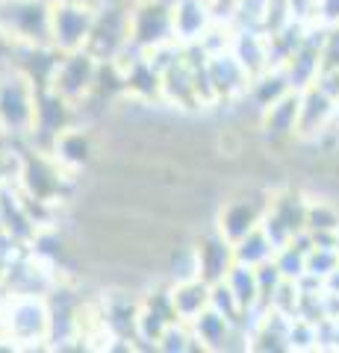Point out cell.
Masks as SVG:
<instances>
[{
	"mask_svg": "<svg viewBox=\"0 0 339 353\" xmlns=\"http://www.w3.org/2000/svg\"><path fill=\"white\" fill-rule=\"evenodd\" d=\"M331 130L339 132V101H336V109H333V121H331Z\"/></svg>",
	"mask_w": 339,
	"mask_h": 353,
	"instance_id": "obj_21",
	"label": "cell"
},
{
	"mask_svg": "<svg viewBox=\"0 0 339 353\" xmlns=\"http://www.w3.org/2000/svg\"><path fill=\"white\" fill-rule=\"evenodd\" d=\"M97 9L77 0H53L50 3V48L59 53L86 50L95 27Z\"/></svg>",
	"mask_w": 339,
	"mask_h": 353,
	"instance_id": "obj_6",
	"label": "cell"
},
{
	"mask_svg": "<svg viewBox=\"0 0 339 353\" xmlns=\"http://www.w3.org/2000/svg\"><path fill=\"white\" fill-rule=\"evenodd\" d=\"M0 30L12 44H50V0H0Z\"/></svg>",
	"mask_w": 339,
	"mask_h": 353,
	"instance_id": "obj_1",
	"label": "cell"
},
{
	"mask_svg": "<svg viewBox=\"0 0 339 353\" xmlns=\"http://www.w3.org/2000/svg\"><path fill=\"white\" fill-rule=\"evenodd\" d=\"M101 65L89 50H71V53H59L53 74L48 80V88H53L59 97H65L74 106H86L89 97L97 88V77H101Z\"/></svg>",
	"mask_w": 339,
	"mask_h": 353,
	"instance_id": "obj_2",
	"label": "cell"
},
{
	"mask_svg": "<svg viewBox=\"0 0 339 353\" xmlns=\"http://www.w3.org/2000/svg\"><path fill=\"white\" fill-rule=\"evenodd\" d=\"M50 303L45 294H15L6 312V336L21 347H48L50 341Z\"/></svg>",
	"mask_w": 339,
	"mask_h": 353,
	"instance_id": "obj_3",
	"label": "cell"
},
{
	"mask_svg": "<svg viewBox=\"0 0 339 353\" xmlns=\"http://www.w3.org/2000/svg\"><path fill=\"white\" fill-rule=\"evenodd\" d=\"M213 27L215 15L210 0H171V30L177 44H183V48L204 44Z\"/></svg>",
	"mask_w": 339,
	"mask_h": 353,
	"instance_id": "obj_9",
	"label": "cell"
},
{
	"mask_svg": "<svg viewBox=\"0 0 339 353\" xmlns=\"http://www.w3.org/2000/svg\"><path fill=\"white\" fill-rule=\"evenodd\" d=\"M189 330H192V339L198 345V350H227L231 347V339L245 327H236L233 321H227L222 312H215L210 306L189 324Z\"/></svg>",
	"mask_w": 339,
	"mask_h": 353,
	"instance_id": "obj_14",
	"label": "cell"
},
{
	"mask_svg": "<svg viewBox=\"0 0 339 353\" xmlns=\"http://www.w3.org/2000/svg\"><path fill=\"white\" fill-rule=\"evenodd\" d=\"M307 230L310 233H336L339 206L333 201H310L307 203Z\"/></svg>",
	"mask_w": 339,
	"mask_h": 353,
	"instance_id": "obj_17",
	"label": "cell"
},
{
	"mask_svg": "<svg viewBox=\"0 0 339 353\" xmlns=\"http://www.w3.org/2000/svg\"><path fill=\"white\" fill-rule=\"evenodd\" d=\"M157 350H166V353H183V350H198V345H195V339H192V330L189 324H183V321H174L166 333H162V339L157 341Z\"/></svg>",
	"mask_w": 339,
	"mask_h": 353,
	"instance_id": "obj_19",
	"label": "cell"
},
{
	"mask_svg": "<svg viewBox=\"0 0 339 353\" xmlns=\"http://www.w3.org/2000/svg\"><path fill=\"white\" fill-rule=\"evenodd\" d=\"M260 130L271 141H292L298 139V118H301V92H287L275 103L260 109Z\"/></svg>",
	"mask_w": 339,
	"mask_h": 353,
	"instance_id": "obj_10",
	"label": "cell"
},
{
	"mask_svg": "<svg viewBox=\"0 0 339 353\" xmlns=\"http://www.w3.org/2000/svg\"><path fill=\"white\" fill-rule=\"evenodd\" d=\"M322 68H336L339 71V24L325 27V36H322Z\"/></svg>",
	"mask_w": 339,
	"mask_h": 353,
	"instance_id": "obj_20",
	"label": "cell"
},
{
	"mask_svg": "<svg viewBox=\"0 0 339 353\" xmlns=\"http://www.w3.org/2000/svg\"><path fill=\"white\" fill-rule=\"evenodd\" d=\"M48 153L62 171L77 176L92 159V139H89V132H86L83 127L74 124L68 130H62L59 136H53V141L48 145Z\"/></svg>",
	"mask_w": 339,
	"mask_h": 353,
	"instance_id": "obj_12",
	"label": "cell"
},
{
	"mask_svg": "<svg viewBox=\"0 0 339 353\" xmlns=\"http://www.w3.org/2000/svg\"><path fill=\"white\" fill-rule=\"evenodd\" d=\"M336 250H339V230H336Z\"/></svg>",
	"mask_w": 339,
	"mask_h": 353,
	"instance_id": "obj_22",
	"label": "cell"
},
{
	"mask_svg": "<svg viewBox=\"0 0 339 353\" xmlns=\"http://www.w3.org/2000/svg\"><path fill=\"white\" fill-rule=\"evenodd\" d=\"M275 253H278V248L271 245V239L266 236V230L257 227V230H251L248 236H242L233 245V262L248 265V268H260V265H266V262L275 259Z\"/></svg>",
	"mask_w": 339,
	"mask_h": 353,
	"instance_id": "obj_16",
	"label": "cell"
},
{
	"mask_svg": "<svg viewBox=\"0 0 339 353\" xmlns=\"http://www.w3.org/2000/svg\"><path fill=\"white\" fill-rule=\"evenodd\" d=\"M168 303L177 321L192 324L204 309H210V283L201 277L168 283Z\"/></svg>",
	"mask_w": 339,
	"mask_h": 353,
	"instance_id": "obj_13",
	"label": "cell"
},
{
	"mask_svg": "<svg viewBox=\"0 0 339 353\" xmlns=\"http://www.w3.org/2000/svg\"><path fill=\"white\" fill-rule=\"evenodd\" d=\"M195 250H198V262H201V277L210 285L224 280L227 271L233 268V245L218 233V230H213L210 236H204L198 245H195Z\"/></svg>",
	"mask_w": 339,
	"mask_h": 353,
	"instance_id": "obj_15",
	"label": "cell"
},
{
	"mask_svg": "<svg viewBox=\"0 0 339 353\" xmlns=\"http://www.w3.org/2000/svg\"><path fill=\"white\" fill-rule=\"evenodd\" d=\"M39 88L41 85L24 71L9 74L0 83V121L12 136H32Z\"/></svg>",
	"mask_w": 339,
	"mask_h": 353,
	"instance_id": "obj_5",
	"label": "cell"
},
{
	"mask_svg": "<svg viewBox=\"0 0 339 353\" xmlns=\"http://www.w3.org/2000/svg\"><path fill=\"white\" fill-rule=\"evenodd\" d=\"M333 268H339V250L333 245H313L307 250V277L325 280Z\"/></svg>",
	"mask_w": 339,
	"mask_h": 353,
	"instance_id": "obj_18",
	"label": "cell"
},
{
	"mask_svg": "<svg viewBox=\"0 0 339 353\" xmlns=\"http://www.w3.org/2000/svg\"><path fill=\"white\" fill-rule=\"evenodd\" d=\"M86 50L97 62H115L122 53L130 50V3L122 6L118 0H106L95 15V27Z\"/></svg>",
	"mask_w": 339,
	"mask_h": 353,
	"instance_id": "obj_4",
	"label": "cell"
},
{
	"mask_svg": "<svg viewBox=\"0 0 339 353\" xmlns=\"http://www.w3.org/2000/svg\"><path fill=\"white\" fill-rule=\"evenodd\" d=\"M336 101L327 97L316 83L301 88V118H298V141H316L331 127Z\"/></svg>",
	"mask_w": 339,
	"mask_h": 353,
	"instance_id": "obj_11",
	"label": "cell"
},
{
	"mask_svg": "<svg viewBox=\"0 0 339 353\" xmlns=\"http://www.w3.org/2000/svg\"><path fill=\"white\" fill-rule=\"evenodd\" d=\"M269 209V201H260L257 194H239L224 201L222 209L215 215V230L222 233L231 245H236L242 236H248L251 230H257L262 224V215Z\"/></svg>",
	"mask_w": 339,
	"mask_h": 353,
	"instance_id": "obj_8",
	"label": "cell"
},
{
	"mask_svg": "<svg viewBox=\"0 0 339 353\" xmlns=\"http://www.w3.org/2000/svg\"><path fill=\"white\" fill-rule=\"evenodd\" d=\"M174 41L171 0H130V48L151 50Z\"/></svg>",
	"mask_w": 339,
	"mask_h": 353,
	"instance_id": "obj_7",
	"label": "cell"
}]
</instances>
